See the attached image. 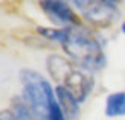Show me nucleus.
Wrapping results in <instances>:
<instances>
[{
  "label": "nucleus",
  "instance_id": "1",
  "mask_svg": "<svg viewBox=\"0 0 125 120\" xmlns=\"http://www.w3.org/2000/svg\"><path fill=\"white\" fill-rule=\"evenodd\" d=\"M61 46L75 64L87 70H101L105 65V53L102 46L89 28H67V37Z\"/></svg>",
  "mask_w": 125,
  "mask_h": 120
},
{
  "label": "nucleus",
  "instance_id": "2",
  "mask_svg": "<svg viewBox=\"0 0 125 120\" xmlns=\"http://www.w3.org/2000/svg\"><path fill=\"white\" fill-rule=\"evenodd\" d=\"M46 68L51 78L58 85L67 88L79 103L84 102L93 90V79L90 74L81 70L72 59L52 53L46 59Z\"/></svg>",
  "mask_w": 125,
  "mask_h": 120
},
{
  "label": "nucleus",
  "instance_id": "3",
  "mask_svg": "<svg viewBox=\"0 0 125 120\" xmlns=\"http://www.w3.org/2000/svg\"><path fill=\"white\" fill-rule=\"evenodd\" d=\"M20 81L23 84L21 97L32 111L35 120H47L52 103L57 100L52 85L38 72L23 68L20 72Z\"/></svg>",
  "mask_w": 125,
  "mask_h": 120
},
{
  "label": "nucleus",
  "instance_id": "4",
  "mask_svg": "<svg viewBox=\"0 0 125 120\" xmlns=\"http://www.w3.org/2000/svg\"><path fill=\"white\" fill-rule=\"evenodd\" d=\"M40 8L53 24L61 28L83 26L81 17L69 3L61 0H40Z\"/></svg>",
  "mask_w": 125,
  "mask_h": 120
},
{
  "label": "nucleus",
  "instance_id": "5",
  "mask_svg": "<svg viewBox=\"0 0 125 120\" xmlns=\"http://www.w3.org/2000/svg\"><path fill=\"white\" fill-rule=\"evenodd\" d=\"M81 15L85 21L96 28H108L117 18L116 5L107 2V0H90L85 8L81 9Z\"/></svg>",
  "mask_w": 125,
  "mask_h": 120
},
{
  "label": "nucleus",
  "instance_id": "6",
  "mask_svg": "<svg viewBox=\"0 0 125 120\" xmlns=\"http://www.w3.org/2000/svg\"><path fill=\"white\" fill-rule=\"evenodd\" d=\"M55 96H57V100L61 106L62 112L67 120H76V117L79 116V102L75 96L67 90V88L61 87V85H57L55 88Z\"/></svg>",
  "mask_w": 125,
  "mask_h": 120
},
{
  "label": "nucleus",
  "instance_id": "7",
  "mask_svg": "<svg viewBox=\"0 0 125 120\" xmlns=\"http://www.w3.org/2000/svg\"><path fill=\"white\" fill-rule=\"evenodd\" d=\"M105 116L122 117L125 116V91L111 93L105 99Z\"/></svg>",
  "mask_w": 125,
  "mask_h": 120
},
{
  "label": "nucleus",
  "instance_id": "8",
  "mask_svg": "<svg viewBox=\"0 0 125 120\" xmlns=\"http://www.w3.org/2000/svg\"><path fill=\"white\" fill-rule=\"evenodd\" d=\"M11 111L14 112L15 120H35L32 111L29 110V106L23 100V97H14L12 99Z\"/></svg>",
  "mask_w": 125,
  "mask_h": 120
},
{
  "label": "nucleus",
  "instance_id": "9",
  "mask_svg": "<svg viewBox=\"0 0 125 120\" xmlns=\"http://www.w3.org/2000/svg\"><path fill=\"white\" fill-rule=\"evenodd\" d=\"M37 34L40 37L51 41H57V43H64L66 37H67V28H43L38 26L37 28Z\"/></svg>",
  "mask_w": 125,
  "mask_h": 120
},
{
  "label": "nucleus",
  "instance_id": "10",
  "mask_svg": "<svg viewBox=\"0 0 125 120\" xmlns=\"http://www.w3.org/2000/svg\"><path fill=\"white\" fill-rule=\"evenodd\" d=\"M47 120H67L66 116H64V112H62V110H61V106H60V103H58V100H55V102L52 103Z\"/></svg>",
  "mask_w": 125,
  "mask_h": 120
},
{
  "label": "nucleus",
  "instance_id": "11",
  "mask_svg": "<svg viewBox=\"0 0 125 120\" xmlns=\"http://www.w3.org/2000/svg\"><path fill=\"white\" fill-rule=\"evenodd\" d=\"M0 120H15V116L11 110H3L0 111Z\"/></svg>",
  "mask_w": 125,
  "mask_h": 120
},
{
  "label": "nucleus",
  "instance_id": "12",
  "mask_svg": "<svg viewBox=\"0 0 125 120\" xmlns=\"http://www.w3.org/2000/svg\"><path fill=\"white\" fill-rule=\"evenodd\" d=\"M107 2L113 3V5H117V3H121V2H125V0H107Z\"/></svg>",
  "mask_w": 125,
  "mask_h": 120
},
{
  "label": "nucleus",
  "instance_id": "13",
  "mask_svg": "<svg viewBox=\"0 0 125 120\" xmlns=\"http://www.w3.org/2000/svg\"><path fill=\"white\" fill-rule=\"evenodd\" d=\"M121 29H122V32H124V34H125V21H124V23H122V26H121Z\"/></svg>",
  "mask_w": 125,
  "mask_h": 120
},
{
  "label": "nucleus",
  "instance_id": "14",
  "mask_svg": "<svg viewBox=\"0 0 125 120\" xmlns=\"http://www.w3.org/2000/svg\"><path fill=\"white\" fill-rule=\"evenodd\" d=\"M61 2H66V3H72V0H61Z\"/></svg>",
  "mask_w": 125,
  "mask_h": 120
}]
</instances>
